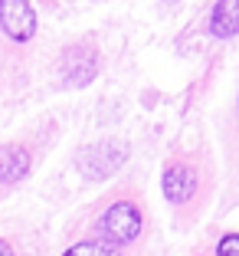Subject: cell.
Listing matches in <instances>:
<instances>
[{
  "instance_id": "1",
  "label": "cell",
  "mask_w": 239,
  "mask_h": 256,
  "mask_svg": "<svg viewBox=\"0 0 239 256\" xmlns=\"http://www.w3.org/2000/svg\"><path fill=\"white\" fill-rule=\"evenodd\" d=\"M98 240L105 243H115V246H128L135 243L144 230V217H141V207L135 200H115L108 204V210L98 217Z\"/></svg>"
},
{
  "instance_id": "2",
  "label": "cell",
  "mask_w": 239,
  "mask_h": 256,
  "mask_svg": "<svg viewBox=\"0 0 239 256\" xmlns=\"http://www.w3.org/2000/svg\"><path fill=\"white\" fill-rule=\"evenodd\" d=\"M125 158H128V144L108 138V142H98V144H92V148L82 151L79 171H82L89 181H105L108 174H115L125 164Z\"/></svg>"
},
{
  "instance_id": "3",
  "label": "cell",
  "mask_w": 239,
  "mask_h": 256,
  "mask_svg": "<svg viewBox=\"0 0 239 256\" xmlns=\"http://www.w3.org/2000/svg\"><path fill=\"white\" fill-rule=\"evenodd\" d=\"M161 188H164V197L174 204V207H184V204L194 200L197 188H200V171L194 168V161H171L164 168V178H161Z\"/></svg>"
},
{
  "instance_id": "4",
  "label": "cell",
  "mask_w": 239,
  "mask_h": 256,
  "mask_svg": "<svg viewBox=\"0 0 239 256\" xmlns=\"http://www.w3.org/2000/svg\"><path fill=\"white\" fill-rule=\"evenodd\" d=\"M0 30L13 43H26L36 33V10L30 0H0Z\"/></svg>"
},
{
  "instance_id": "5",
  "label": "cell",
  "mask_w": 239,
  "mask_h": 256,
  "mask_svg": "<svg viewBox=\"0 0 239 256\" xmlns=\"http://www.w3.org/2000/svg\"><path fill=\"white\" fill-rule=\"evenodd\" d=\"M98 72V56L92 46H69L62 56V76L69 86H85Z\"/></svg>"
},
{
  "instance_id": "6",
  "label": "cell",
  "mask_w": 239,
  "mask_h": 256,
  "mask_svg": "<svg viewBox=\"0 0 239 256\" xmlns=\"http://www.w3.org/2000/svg\"><path fill=\"white\" fill-rule=\"evenodd\" d=\"M30 151L23 144H0V184H16L30 174Z\"/></svg>"
},
{
  "instance_id": "7",
  "label": "cell",
  "mask_w": 239,
  "mask_h": 256,
  "mask_svg": "<svg viewBox=\"0 0 239 256\" xmlns=\"http://www.w3.org/2000/svg\"><path fill=\"white\" fill-rule=\"evenodd\" d=\"M210 33L217 40H230L239 33V0H217L210 10Z\"/></svg>"
},
{
  "instance_id": "8",
  "label": "cell",
  "mask_w": 239,
  "mask_h": 256,
  "mask_svg": "<svg viewBox=\"0 0 239 256\" xmlns=\"http://www.w3.org/2000/svg\"><path fill=\"white\" fill-rule=\"evenodd\" d=\"M62 256H121L115 243H105V240H85V243H75L72 250H66Z\"/></svg>"
},
{
  "instance_id": "9",
  "label": "cell",
  "mask_w": 239,
  "mask_h": 256,
  "mask_svg": "<svg viewBox=\"0 0 239 256\" xmlns=\"http://www.w3.org/2000/svg\"><path fill=\"white\" fill-rule=\"evenodd\" d=\"M217 256H239V234H226L217 246Z\"/></svg>"
},
{
  "instance_id": "10",
  "label": "cell",
  "mask_w": 239,
  "mask_h": 256,
  "mask_svg": "<svg viewBox=\"0 0 239 256\" xmlns=\"http://www.w3.org/2000/svg\"><path fill=\"white\" fill-rule=\"evenodd\" d=\"M0 256H13V246L7 240H0Z\"/></svg>"
},
{
  "instance_id": "11",
  "label": "cell",
  "mask_w": 239,
  "mask_h": 256,
  "mask_svg": "<svg viewBox=\"0 0 239 256\" xmlns=\"http://www.w3.org/2000/svg\"><path fill=\"white\" fill-rule=\"evenodd\" d=\"M236 112H239V98H236Z\"/></svg>"
}]
</instances>
